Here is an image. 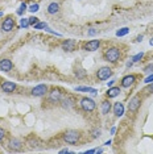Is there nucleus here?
<instances>
[{"label": "nucleus", "instance_id": "1", "mask_svg": "<svg viewBox=\"0 0 153 154\" xmlns=\"http://www.w3.org/2000/svg\"><path fill=\"white\" fill-rule=\"evenodd\" d=\"M103 58L106 59L110 63H118L122 58V50L118 46H111V48L106 49L104 54H103Z\"/></svg>", "mask_w": 153, "mask_h": 154}, {"label": "nucleus", "instance_id": "2", "mask_svg": "<svg viewBox=\"0 0 153 154\" xmlns=\"http://www.w3.org/2000/svg\"><path fill=\"white\" fill-rule=\"evenodd\" d=\"M81 137H82V135H81L79 130L69 129V130H66L64 135H62V140H64L66 144H69V145H75V144L79 142Z\"/></svg>", "mask_w": 153, "mask_h": 154}, {"label": "nucleus", "instance_id": "3", "mask_svg": "<svg viewBox=\"0 0 153 154\" xmlns=\"http://www.w3.org/2000/svg\"><path fill=\"white\" fill-rule=\"evenodd\" d=\"M64 96H65V91L62 88H59V87H53L50 91L48 92V100L49 103H53V104L61 103Z\"/></svg>", "mask_w": 153, "mask_h": 154}, {"label": "nucleus", "instance_id": "4", "mask_svg": "<svg viewBox=\"0 0 153 154\" xmlns=\"http://www.w3.org/2000/svg\"><path fill=\"white\" fill-rule=\"evenodd\" d=\"M79 105H81V108L83 109L85 112H94L95 108H96V103L94 102V99L91 98H87V96H85V98H82L79 100Z\"/></svg>", "mask_w": 153, "mask_h": 154}, {"label": "nucleus", "instance_id": "5", "mask_svg": "<svg viewBox=\"0 0 153 154\" xmlns=\"http://www.w3.org/2000/svg\"><path fill=\"white\" fill-rule=\"evenodd\" d=\"M141 102H142V99H141L140 95L132 96V98L129 99V103H128V111L131 112V113H136L139 109H140Z\"/></svg>", "mask_w": 153, "mask_h": 154}, {"label": "nucleus", "instance_id": "6", "mask_svg": "<svg viewBox=\"0 0 153 154\" xmlns=\"http://www.w3.org/2000/svg\"><path fill=\"white\" fill-rule=\"evenodd\" d=\"M48 92H49V87L42 83V84L33 87L32 91H31V95L34 96V98H42V96H45Z\"/></svg>", "mask_w": 153, "mask_h": 154}, {"label": "nucleus", "instance_id": "7", "mask_svg": "<svg viewBox=\"0 0 153 154\" xmlns=\"http://www.w3.org/2000/svg\"><path fill=\"white\" fill-rule=\"evenodd\" d=\"M111 76H112V70L108 66H103V67L98 69V71H96L98 80H108Z\"/></svg>", "mask_w": 153, "mask_h": 154}, {"label": "nucleus", "instance_id": "8", "mask_svg": "<svg viewBox=\"0 0 153 154\" xmlns=\"http://www.w3.org/2000/svg\"><path fill=\"white\" fill-rule=\"evenodd\" d=\"M15 19L12 17V16H8V17H5L4 20H3L2 22V31L5 32V33H9L12 32L13 29H15Z\"/></svg>", "mask_w": 153, "mask_h": 154}, {"label": "nucleus", "instance_id": "9", "mask_svg": "<svg viewBox=\"0 0 153 154\" xmlns=\"http://www.w3.org/2000/svg\"><path fill=\"white\" fill-rule=\"evenodd\" d=\"M61 48H62V50H65V52L71 53L78 49V42H76L75 40H65V41H62V43H61Z\"/></svg>", "mask_w": 153, "mask_h": 154}, {"label": "nucleus", "instance_id": "10", "mask_svg": "<svg viewBox=\"0 0 153 154\" xmlns=\"http://www.w3.org/2000/svg\"><path fill=\"white\" fill-rule=\"evenodd\" d=\"M136 83V75L135 74H128L125 76H123L120 80V86L122 88H129Z\"/></svg>", "mask_w": 153, "mask_h": 154}, {"label": "nucleus", "instance_id": "11", "mask_svg": "<svg viewBox=\"0 0 153 154\" xmlns=\"http://www.w3.org/2000/svg\"><path fill=\"white\" fill-rule=\"evenodd\" d=\"M99 48H100V40H90L83 43V49L86 52H96Z\"/></svg>", "mask_w": 153, "mask_h": 154}, {"label": "nucleus", "instance_id": "12", "mask_svg": "<svg viewBox=\"0 0 153 154\" xmlns=\"http://www.w3.org/2000/svg\"><path fill=\"white\" fill-rule=\"evenodd\" d=\"M75 103H76V100L73 95H65L61 100V105H62V108H65V109L73 108V107L75 105Z\"/></svg>", "mask_w": 153, "mask_h": 154}, {"label": "nucleus", "instance_id": "13", "mask_svg": "<svg viewBox=\"0 0 153 154\" xmlns=\"http://www.w3.org/2000/svg\"><path fill=\"white\" fill-rule=\"evenodd\" d=\"M2 91L4 93H13L16 91V83L15 82H9V80H3L2 83Z\"/></svg>", "mask_w": 153, "mask_h": 154}, {"label": "nucleus", "instance_id": "14", "mask_svg": "<svg viewBox=\"0 0 153 154\" xmlns=\"http://www.w3.org/2000/svg\"><path fill=\"white\" fill-rule=\"evenodd\" d=\"M22 141L19 138H11L8 142V149L11 150V152H20V150L22 149Z\"/></svg>", "mask_w": 153, "mask_h": 154}, {"label": "nucleus", "instance_id": "15", "mask_svg": "<svg viewBox=\"0 0 153 154\" xmlns=\"http://www.w3.org/2000/svg\"><path fill=\"white\" fill-rule=\"evenodd\" d=\"M122 92V87H118V86H112V87H108L107 92H106V96L107 99H114L116 96H119Z\"/></svg>", "mask_w": 153, "mask_h": 154}, {"label": "nucleus", "instance_id": "16", "mask_svg": "<svg viewBox=\"0 0 153 154\" xmlns=\"http://www.w3.org/2000/svg\"><path fill=\"white\" fill-rule=\"evenodd\" d=\"M12 69H13V62L11 61V59H2L0 61V70L2 71H4V73H9V71H12Z\"/></svg>", "mask_w": 153, "mask_h": 154}, {"label": "nucleus", "instance_id": "17", "mask_svg": "<svg viewBox=\"0 0 153 154\" xmlns=\"http://www.w3.org/2000/svg\"><path fill=\"white\" fill-rule=\"evenodd\" d=\"M112 111H114V115L115 117H122L124 115V104L120 102L115 103L114 105H112Z\"/></svg>", "mask_w": 153, "mask_h": 154}, {"label": "nucleus", "instance_id": "18", "mask_svg": "<svg viewBox=\"0 0 153 154\" xmlns=\"http://www.w3.org/2000/svg\"><path fill=\"white\" fill-rule=\"evenodd\" d=\"M111 109H112V104H111V102H110L108 99L103 100V102L100 103V112H102V115H108Z\"/></svg>", "mask_w": 153, "mask_h": 154}, {"label": "nucleus", "instance_id": "19", "mask_svg": "<svg viewBox=\"0 0 153 154\" xmlns=\"http://www.w3.org/2000/svg\"><path fill=\"white\" fill-rule=\"evenodd\" d=\"M46 11H48L49 15H56V13L59 12V4L56 1H53L48 5V9H46Z\"/></svg>", "mask_w": 153, "mask_h": 154}, {"label": "nucleus", "instance_id": "20", "mask_svg": "<svg viewBox=\"0 0 153 154\" xmlns=\"http://www.w3.org/2000/svg\"><path fill=\"white\" fill-rule=\"evenodd\" d=\"M75 91H78V92H90V93H92V95H96L98 93V90H95V88H92V87H86V86H79V87H75Z\"/></svg>", "mask_w": 153, "mask_h": 154}, {"label": "nucleus", "instance_id": "21", "mask_svg": "<svg viewBox=\"0 0 153 154\" xmlns=\"http://www.w3.org/2000/svg\"><path fill=\"white\" fill-rule=\"evenodd\" d=\"M38 144H40V141H38V138H36V137L32 136V137H29V138H28V145H29V148H31V149L37 148Z\"/></svg>", "mask_w": 153, "mask_h": 154}, {"label": "nucleus", "instance_id": "22", "mask_svg": "<svg viewBox=\"0 0 153 154\" xmlns=\"http://www.w3.org/2000/svg\"><path fill=\"white\" fill-rule=\"evenodd\" d=\"M128 33H129V28H127V26H124V28L119 29V31L116 32V36H118V37H124V36H127Z\"/></svg>", "mask_w": 153, "mask_h": 154}, {"label": "nucleus", "instance_id": "23", "mask_svg": "<svg viewBox=\"0 0 153 154\" xmlns=\"http://www.w3.org/2000/svg\"><path fill=\"white\" fill-rule=\"evenodd\" d=\"M20 26H21L22 29H26V28H29V19H26V17H22L21 20H20Z\"/></svg>", "mask_w": 153, "mask_h": 154}, {"label": "nucleus", "instance_id": "24", "mask_svg": "<svg viewBox=\"0 0 153 154\" xmlns=\"http://www.w3.org/2000/svg\"><path fill=\"white\" fill-rule=\"evenodd\" d=\"M142 58H144V53H142V52H140V53H137V54H136V55H134V57H132V58H131V61L135 63V62H139V61H141Z\"/></svg>", "mask_w": 153, "mask_h": 154}, {"label": "nucleus", "instance_id": "25", "mask_svg": "<svg viewBox=\"0 0 153 154\" xmlns=\"http://www.w3.org/2000/svg\"><path fill=\"white\" fill-rule=\"evenodd\" d=\"M33 28H34V29H45V28H48V24L44 22V21H38L37 24L33 25Z\"/></svg>", "mask_w": 153, "mask_h": 154}, {"label": "nucleus", "instance_id": "26", "mask_svg": "<svg viewBox=\"0 0 153 154\" xmlns=\"http://www.w3.org/2000/svg\"><path fill=\"white\" fill-rule=\"evenodd\" d=\"M25 11H26V4H25V3H21L20 8L17 9V15H19V16H22V15L25 13Z\"/></svg>", "mask_w": 153, "mask_h": 154}, {"label": "nucleus", "instance_id": "27", "mask_svg": "<svg viewBox=\"0 0 153 154\" xmlns=\"http://www.w3.org/2000/svg\"><path fill=\"white\" fill-rule=\"evenodd\" d=\"M142 71H144L145 74H152V73H153V63H148V65L144 67Z\"/></svg>", "mask_w": 153, "mask_h": 154}, {"label": "nucleus", "instance_id": "28", "mask_svg": "<svg viewBox=\"0 0 153 154\" xmlns=\"http://www.w3.org/2000/svg\"><path fill=\"white\" fill-rule=\"evenodd\" d=\"M38 9H40V5L37 4V3H34V4H32L31 7H29L28 11H29V12H32V13H34V12H37Z\"/></svg>", "mask_w": 153, "mask_h": 154}, {"label": "nucleus", "instance_id": "29", "mask_svg": "<svg viewBox=\"0 0 153 154\" xmlns=\"http://www.w3.org/2000/svg\"><path fill=\"white\" fill-rule=\"evenodd\" d=\"M28 19H29V25H31V26H33L34 24H37V22L40 21L36 16H32V17H28Z\"/></svg>", "mask_w": 153, "mask_h": 154}, {"label": "nucleus", "instance_id": "30", "mask_svg": "<svg viewBox=\"0 0 153 154\" xmlns=\"http://www.w3.org/2000/svg\"><path fill=\"white\" fill-rule=\"evenodd\" d=\"M145 93H153V82L152 83H148V87L144 90Z\"/></svg>", "mask_w": 153, "mask_h": 154}, {"label": "nucleus", "instance_id": "31", "mask_svg": "<svg viewBox=\"0 0 153 154\" xmlns=\"http://www.w3.org/2000/svg\"><path fill=\"white\" fill-rule=\"evenodd\" d=\"M100 133H102L100 129H94L92 130V138H98V137H100Z\"/></svg>", "mask_w": 153, "mask_h": 154}, {"label": "nucleus", "instance_id": "32", "mask_svg": "<svg viewBox=\"0 0 153 154\" xmlns=\"http://www.w3.org/2000/svg\"><path fill=\"white\" fill-rule=\"evenodd\" d=\"M152 82H153V73L152 74H148V76L144 79V83H147V84L148 83H152Z\"/></svg>", "mask_w": 153, "mask_h": 154}, {"label": "nucleus", "instance_id": "33", "mask_svg": "<svg viewBox=\"0 0 153 154\" xmlns=\"http://www.w3.org/2000/svg\"><path fill=\"white\" fill-rule=\"evenodd\" d=\"M75 75L78 78H83V76H86V73H85V70H79V71H75Z\"/></svg>", "mask_w": 153, "mask_h": 154}, {"label": "nucleus", "instance_id": "34", "mask_svg": "<svg viewBox=\"0 0 153 154\" xmlns=\"http://www.w3.org/2000/svg\"><path fill=\"white\" fill-rule=\"evenodd\" d=\"M5 135H7L5 130L3 129V128H0V141H3V140L5 138Z\"/></svg>", "mask_w": 153, "mask_h": 154}, {"label": "nucleus", "instance_id": "35", "mask_svg": "<svg viewBox=\"0 0 153 154\" xmlns=\"http://www.w3.org/2000/svg\"><path fill=\"white\" fill-rule=\"evenodd\" d=\"M96 33H98V31H96L95 28H90V31L87 32V34H88V36H95Z\"/></svg>", "mask_w": 153, "mask_h": 154}, {"label": "nucleus", "instance_id": "36", "mask_svg": "<svg viewBox=\"0 0 153 154\" xmlns=\"http://www.w3.org/2000/svg\"><path fill=\"white\" fill-rule=\"evenodd\" d=\"M142 38H144V36H142V34L137 36V37H136V42H141V41H142Z\"/></svg>", "mask_w": 153, "mask_h": 154}, {"label": "nucleus", "instance_id": "37", "mask_svg": "<svg viewBox=\"0 0 153 154\" xmlns=\"http://www.w3.org/2000/svg\"><path fill=\"white\" fill-rule=\"evenodd\" d=\"M115 82H116V80H115V79L110 80V82H107V86H108V87H112V86H114V84H115Z\"/></svg>", "mask_w": 153, "mask_h": 154}, {"label": "nucleus", "instance_id": "38", "mask_svg": "<svg viewBox=\"0 0 153 154\" xmlns=\"http://www.w3.org/2000/svg\"><path fill=\"white\" fill-rule=\"evenodd\" d=\"M116 133V126H112L111 128V135H115Z\"/></svg>", "mask_w": 153, "mask_h": 154}, {"label": "nucleus", "instance_id": "39", "mask_svg": "<svg viewBox=\"0 0 153 154\" xmlns=\"http://www.w3.org/2000/svg\"><path fill=\"white\" fill-rule=\"evenodd\" d=\"M59 153H61V154H64V153H69V149H62Z\"/></svg>", "mask_w": 153, "mask_h": 154}, {"label": "nucleus", "instance_id": "40", "mask_svg": "<svg viewBox=\"0 0 153 154\" xmlns=\"http://www.w3.org/2000/svg\"><path fill=\"white\" fill-rule=\"evenodd\" d=\"M132 65H134V62H132V61H129V62L127 63V67H131Z\"/></svg>", "mask_w": 153, "mask_h": 154}, {"label": "nucleus", "instance_id": "41", "mask_svg": "<svg viewBox=\"0 0 153 154\" xmlns=\"http://www.w3.org/2000/svg\"><path fill=\"white\" fill-rule=\"evenodd\" d=\"M149 45H151V46H153V37H152L151 40H149Z\"/></svg>", "mask_w": 153, "mask_h": 154}, {"label": "nucleus", "instance_id": "42", "mask_svg": "<svg viewBox=\"0 0 153 154\" xmlns=\"http://www.w3.org/2000/svg\"><path fill=\"white\" fill-rule=\"evenodd\" d=\"M104 145H107V146H108V145H111V140H108L107 142H104Z\"/></svg>", "mask_w": 153, "mask_h": 154}, {"label": "nucleus", "instance_id": "43", "mask_svg": "<svg viewBox=\"0 0 153 154\" xmlns=\"http://www.w3.org/2000/svg\"><path fill=\"white\" fill-rule=\"evenodd\" d=\"M2 16H3V12H0V17H2Z\"/></svg>", "mask_w": 153, "mask_h": 154}, {"label": "nucleus", "instance_id": "44", "mask_svg": "<svg viewBox=\"0 0 153 154\" xmlns=\"http://www.w3.org/2000/svg\"><path fill=\"white\" fill-rule=\"evenodd\" d=\"M0 82H2V80H0Z\"/></svg>", "mask_w": 153, "mask_h": 154}]
</instances>
